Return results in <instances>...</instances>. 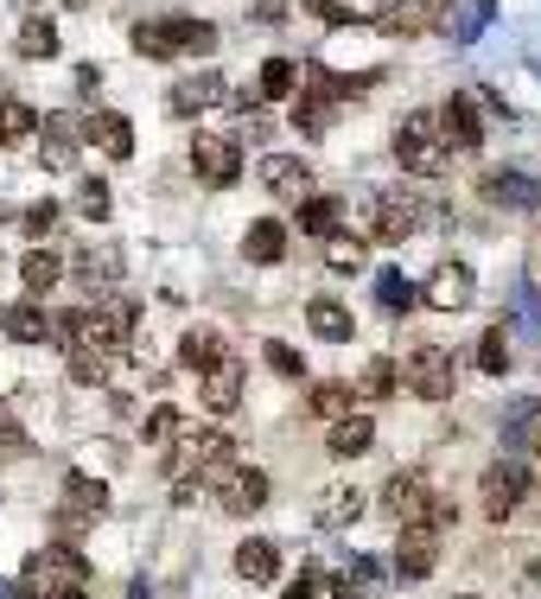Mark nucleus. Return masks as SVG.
Here are the masks:
<instances>
[{"label":"nucleus","mask_w":541,"mask_h":599,"mask_svg":"<svg viewBox=\"0 0 541 599\" xmlns=\"http://www.w3.org/2000/svg\"><path fill=\"white\" fill-rule=\"evenodd\" d=\"M369 447H376V421L369 414H338L331 434H325V453L331 459H363Z\"/></svg>","instance_id":"obj_18"},{"label":"nucleus","mask_w":541,"mask_h":599,"mask_svg":"<svg viewBox=\"0 0 541 599\" xmlns=\"http://www.w3.org/2000/svg\"><path fill=\"white\" fill-rule=\"evenodd\" d=\"M20 274H26V300H45L58 281H64V256H58V249H26Z\"/></svg>","instance_id":"obj_25"},{"label":"nucleus","mask_w":541,"mask_h":599,"mask_svg":"<svg viewBox=\"0 0 541 599\" xmlns=\"http://www.w3.org/2000/svg\"><path fill=\"white\" fill-rule=\"evenodd\" d=\"M38 141V109L26 96H0V148H33Z\"/></svg>","instance_id":"obj_22"},{"label":"nucleus","mask_w":541,"mask_h":599,"mask_svg":"<svg viewBox=\"0 0 541 599\" xmlns=\"http://www.w3.org/2000/svg\"><path fill=\"white\" fill-rule=\"evenodd\" d=\"M529 491H536L529 466H522V459H497V466H484V479H478V504H484L491 524H509Z\"/></svg>","instance_id":"obj_7"},{"label":"nucleus","mask_w":541,"mask_h":599,"mask_svg":"<svg viewBox=\"0 0 541 599\" xmlns=\"http://www.w3.org/2000/svg\"><path fill=\"white\" fill-rule=\"evenodd\" d=\"M51 224H58V204H51V198L26 211V230H33V236H45V230H51Z\"/></svg>","instance_id":"obj_44"},{"label":"nucleus","mask_w":541,"mask_h":599,"mask_svg":"<svg viewBox=\"0 0 541 599\" xmlns=\"http://www.w3.org/2000/svg\"><path fill=\"white\" fill-rule=\"evenodd\" d=\"M255 90H261L268 103H287L293 90H299V64H293V58H268L261 77H255Z\"/></svg>","instance_id":"obj_31"},{"label":"nucleus","mask_w":541,"mask_h":599,"mask_svg":"<svg viewBox=\"0 0 541 599\" xmlns=\"http://www.w3.org/2000/svg\"><path fill=\"white\" fill-rule=\"evenodd\" d=\"M478 371H484V376H504L509 371V332H504V326H491V332L478 338Z\"/></svg>","instance_id":"obj_36"},{"label":"nucleus","mask_w":541,"mask_h":599,"mask_svg":"<svg viewBox=\"0 0 541 599\" xmlns=\"http://www.w3.org/2000/svg\"><path fill=\"white\" fill-rule=\"evenodd\" d=\"M64 510H77V517L96 524V517L108 510V485L103 479H90V472H71V479H64Z\"/></svg>","instance_id":"obj_27"},{"label":"nucleus","mask_w":541,"mask_h":599,"mask_svg":"<svg viewBox=\"0 0 541 599\" xmlns=\"http://www.w3.org/2000/svg\"><path fill=\"white\" fill-rule=\"evenodd\" d=\"M396 371H401V389H414L421 402H452L459 371H452V351H446V344H414Z\"/></svg>","instance_id":"obj_6"},{"label":"nucleus","mask_w":541,"mask_h":599,"mask_svg":"<svg viewBox=\"0 0 541 599\" xmlns=\"http://www.w3.org/2000/svg\"><path fill=\"white\" fill-rule=\"evenodd\" d=\"M255 173H261V186L274 191V198H293V204H299V198L313 191V166H306L299 153H268V160H261Z\"/></svg>","instance_id":"obj_13"},{"label":"nucleus","mask_w":541,"mask_h":599,"mask_svg":"<svg viewBox=\"0 0 541 599\" xmlns=\"http://www.w3.org/2000/svg\"><path fill=\"white\" fill-rule=\"evenodd\" d=\"M236 574H243L249 587H274V580H281V549H274L268 536H249V542L236 549Z\"/></svg>","instance_id":"obj_20"},{"label":"nucleus","mask_w":541,"mask_h":599,"mask_svg":"<svg viewBox=\"0 0 541 599\" xmlns=\"http://www.w3.org/2000/svg\"><path fill=\"white\" fill-rule=\"evenodd\" d=\"M433 121H439V148L466 153V160L484 148V121H478V103H471V96H446Z\"/></svg>","instance_id":"obj_11"},{"label":"nucleus","mask_w":541,"mask_h":599,"mask_svg":"<svg viewBox=\"0 0 541 599\" xmlns=\"http://www.w3.org/2000/svg\"><path fill=\"white\" fill-rule=\"evenodd\" d=\"M243 256L261 262V268H274L281 256H287V224H281V218H255L249 236H243Z\"/></svg>","instance_id":"obj_23"},{"label":"nucleus","mask_w":541,"mask_h":599,"mask_svg":"<svg viewBox=\"0 0 541 599\" xmlns=\"http://www.w3.org/2000/svg\"><path fill=\"white\" fill-rule=\"evenodd\" d=\"M179 427H185V421H179V409H173V402H160V409H146L141 441H146V447H166V441H173Z\"/></svg>","instance_id":"obj_37"},{"label":"nucleus","mask_w":541,"mask_h":599,"mask_svg":"<svg viewBox=\"0 0 541 599\" xmlns=\"http://www.w3.org/2000/svg\"><path fill=\"white\" fill-rule=\"evenodd\" d=\"M376 294H383V313H414V306H421V287H414L408 274H383Z\"/></svg>","instance_id":"obj_38"},{"label":"nucleus","mask_w":541,"mask_h":599,"mask_svg":"<svg viewBox=\"0 0 541 599\" xmlns=\"http://www.w3.org/2000/svg\"><path fill=\"white\" fill-rule=\"evenodd\" d=\"M261 351H268V371H281V376H306V357H299L293 344H281V338H268Z\"/></svg>","instance_id":"obj_43"},{"label":"nucleus","mask_w":541,"mask_h":599,"mask_svg":"<svg viewBox=\"0 0 541 599\" xmlns=\"http://www.w3.org/2000/svg\"><path fill=\"white\" fill-rule=\"evenodd\" d=\"M306 594H313V574H299V580H287V594H281V599H306Z\"/></svg>","instance_id":"obj_45"},{"label":"nucleus","mask_w":541,"mask_h":599,"mask_svg":"<svg viewBox=\"0 0 541 599\" xmlns=\"http://www.w3.org/2000/svg\"><path fill=\"white\" fill-rule=\"evenodd\" d=\"M216 491V510H230V517H255V510H268V472L261 466H223L211 479Z\"/></svg>","instance_id":"obj_8"},{"label":"nucleus","mask_w":541,"mask_h":599,"mask_svg":"<svg viewBox=\"0 0 541 599\" xmlns=\"http://www.w3.org/2000/svg\"><path fill=\"white\" fill-rule=\"evenodd\" d=\"M13 45H20V58H58V26L51 20H26Z\"/></svg>","instance_id":"obj_34"},{"label":"nucleus","mask_w":541,"mask_h":599,"mask_svg":"<svg viewBox=\"0 0 541 599\" xmlns=\"http://www.w3.org/2000/svg\"><path fill=\"white\" fill-rule=\"evenodd\" d=\"M363 517V491L357 485H325L319 504H313V524L319 529H351Z\"/></svg>","instance_id":"obj_19"},{"label":"nucleus","mask_w":541,"mask_h":599,"mask_svg":"<svg viewBox=\"0 0 541 599\" xmlns=\"http://www.w3.org/2000/svg\"><path fill=\"white\" fill-rule=\"evenodd\" d=\"M198 396H204V409L211 414H236L243 409V396H249V364H243L236 351H223L211 371H198Z\"/></svg>","instance_id":"obj_9"},{"label":"nucleus","mask_w":541,"mask_h":599,"mask_svg":"<svg viewBox=\"0 0 541 599\" xmlns=\"http://www.w3.org/2000/svg\"><path fill=\"white\" fill-rule=\"evenodd\" d=\"M211 103H223V77H179L173 90H166V109L173 115H204Z\"/></svg>","instance_id":"obj_21"},{"label":"nucleus","mask_w":541,"mask_h":599,"mask_svg":"<svg viewBox=\"0 0 541 599\" xmlns=\"http://www.w3.org/2000/svg\"><path fill=\"white\" fill-rule=\"evenodd\" d=\"M0 332L13 338V344H45V332H51L45 300H13V306H0Z\"/></svg>","instance_id":"obj_17"},{"label":"nucleus","mask_w":541,"mask_h":599,"mask_svg":"<svg viewBox=\"0 0 541 599\" xmlns=\"http://www.w3.org/2000/svg\"><path fill=\"white\" fill-rule=\"evenodd\" d=\"M325 268H331V274H363V268H369V249H363L357 236L338 230V236H325Z\"/></svg>","instance_id":"obj_32"},{"label":"nucleus","mask_w":541,"mask_h":599,"mask_svg":"<svg viewBox=\"0 0 541 599\" xmlns=\"http://www.w3.org/2000/svg\"><path fill=\"white\" fill-rule=\"evenodd\" d=\"M299 230H306V236H338V230H344V204L306 191V198H299Z\"/></svg>","instance_id":"obj_28"},{"label":"nucleus","mask_w":541,"mask_h":599,"mask_svg":"<svg viewBox=\"0 0 541 599\" xmlns=\"http://www.w3.org/2000/svg\"><path fill=\"white\" fill-rule=\"evenodd\" d=\"M191 173H198V186H236L243 179V148L236 141H223V134H198L191 141Z\"/></svg>","instance_id":"obj_10"},{"label":"nucleus","mask_w":541,"mask_h":599,"mask_svg":"<svg viewBox=\"0 0 541 599\" xmlns=\"http://www.w3.org/2000/svg\"><path fill=\"white\" fill-rule=\"evenodd\" d=\"M396 166L401 173H414V179H433L439 166H446V148H439V121L427 109L401 115L396 121Z\"/></svg>","instance_id":"obj_4"},{"label":"nucleus","mask_w":541,"mask_h":599,"mask_svg":"<svg viewBox=\"0 0 541 599\" xmlns=\"http://www.w3.org/2000/svg\"><path fill=\"white\" fill-rule=\"evenodd\" d=\"M452 599H491V594H452Z\"/></svg>","instance_id":"obj_46"},{"label":"nucleus","mask_w":541,"mask_h":599,"mask_svg":"<svg viewBox=\"0 0 541 599\" xmlns=\"http://www.w3.org/2000/svg\"><path fill=\"white\" fill-rule=\"evenodd\" d=\"M71 268H77V281H83V287H96V281H115V274H121V262H115V256H96V249H83Z\"/></svg>","instance_id":"obj_39"},{"label":"nucleus","mask_w":541,"mask_h":599,"mask_svg":"<svg viewBox=\"0 0 541 599\" xmlns=\"http://www.w3.org/2000/svg\"><path fill=\"white\" fill-rule=\"evenodd\" d=\"M433 567H439V536H433V529H401L396 574L401 580H427Z\"/></svg>","instance_id":"obj_16"},{"label":"nucleus","mask_w":541,"mask_h":599,"mask_svg":"<svg viewBox=\"0 0 541 599\" xmlns=\"http://www.w3.org/2000/svg\"><path fill=\"white\" fill-rule=\"evenodd\" d=\"M351 402H357V396H351V383H319L306 409L319 414V421H338V414H351Z\"/></svg>","instance_id":"obj_35"},{"label":"nucleus","mask_w":541,"mask_h":599,"mask_svg":"<svg viewBox=\"0 0 541 599\" xmlns=\"http://www.w3.org/2000/svg\"><path fill=\"white\" fill-rule=\"evenodd\" d=\"M83 580H90V562L77 555V542H51V549H38L33 562L20 567V594H33V599H64Z\"/></svg>","instance_id":"obj_3"},{"label":"nucleus","mask_w":541,"mask_h":599,"mask_svg":"<svg viewBox=\"0 0 541 599\" xmlns=\"http://www.w3.org/2000/svg\"><path fill=\"white\" fill-rule=\"evenodd\" d=\"M331 109H338V103H331L325 90H313V96L293 103V128H299V134H325V128H331Z\"/></svg>","instance_id":"obj_33"},{"label":"nucleus","mask_w":541,"mask_h":599,"mask_svg":"<svg viewBox=\"0 0 541 599\" xmlns=\"http://www.w3.org/2000/svg\"><path fill=\"white\" fill-rule=\"evenodd\" d=\"M216 357H223V332H216V326H185V338H179L185 371H211Z\"/></svg>","instance_id":"obj_26"},{"label":"nucleus","mask_w":541,"mask_h":599,"mask_svg":"<svg viewBox=\"0 0 541 599\" xmlns=\"http://www.w3.org/2000/svg\"><path fill=\"white\" fill-rule=\"evenodd\" d=\"M414 230H421V204L408 191H369V198H357V224H351L357 243H408Z\"/></svg>","instance_id":"obj_2"},{"label":"nucleus","mask_w":541,"mask_h":599,"mask_svg":"<svg viewBox=\"0 0 541 599\" xmlns=\"http://www.w3.org/2000/svg\"><path fill=\"white\" fill-rule=\"evenodd\" d=\"M64 371H71V383H83V389H103L108 376H115V357H108V351H90V344H77V351H64Z\"/></svg>","instance_id":"obj_30"},{"label":"nucleus","mask_w":541,"mask_h":599,"mask_svg":"<svg viewBox=\"0 0 541 599\" xmlns=\"http://www.w3.org/2000/svg\"><path fill=\"white\" fill-rule=\"evenodd\" d=\"M108 198H115V191H108L103 179H83V186H77V211H83V218H96V224H103L108 211H115V204H108Z\"/></svg>","instance_id":"obj_40"},{"label":"nucleus","mask_w":541,"mask_h":599,"mask_svg":"<svg viewBox=\"0 0 541 599\" xmlns=\"http://www.w3.org/2000/svg\"><path fill=\"white\" fill-rule=\"evenodd\" d=\"M134 51L141 58H211L216 51V26L211 20H141L134 26Z\"/></svg>","instance_id":"obj_1"},{"label":"nucleus","mask_w":541,"mask_h":599,"mask_svg":"<svg viewBox=\"0 0 541 599\" xmlns=\"http://www.w3.org/2000/svg\"><path fill=\"white\" fill-rule=\"evenodd\" d=\"M433 510H439V491L427 485V472H396L383 485V517L396 529H433ZM439 536V529H433Z\"/></svg>","instance_id":"obj_5"},{"label":"nucleus","mask_w":541,"mask_h":599,"mask_svg":"<svg viewBox=\"0 0 541 599\" xmlns=\"http://www.w3.org/2000/svg\"><path fill=\"white\" fill-rule=\"evenodd\" d=\"M306 332L325 338V344H351V338H357V319H351L344 300L319 294V300H306Z\"/></svg>","instance_id":"obj_14"},{"label":"nucleus","mask_w":541,"mask_h":599,"mask_svg":"<svg viewBox=\"0 0 541 599\" xmlns=\"http://www.w3.org/2000/svg\"><path fill=\"white\" fill-rule=\"evenodd\" d=\"M90 141H96L108 160H128V153H134V121H128V115H115V109L90 115Z\"/></svg>","instance_id":"obj_24"},{"label":"nucleus","mask_w":541,"mask_h":599,"mask_svg":"<svg viewBox=\"0 0 541 599\" xmlns=\"http://www.w3.org/2000/svg\"><path fill=\"white\" fill-rule=\"evenodd\" d=\"M516 447L529 453V459H541V402L522 409V421H516Z\"/></svg>","instance_id":"obj_42"},{"label":"nucleus","mask_w":541,"mask_h":599,"mask_svg":"<svg viewBox=\"0 0 541 599\" xmlns=\"http://www.w3.org/2000/svg\"><path fill=\"white\" fill-rule=\"evenodd\" d=\"M421 300L439 306V313H466L471 300H478V274H471L466 262H439L427 281H421Z\"/></svg>","instance_id":"obj_12"},{"label":"nucleus","mask_w":541,"mask_h":599,"mask_svg":"<svg viewBox=\"0 0 541 599\" xmlns=\"http://www.w3.org/2000/svg\"><path fill=\"white\" fill-rule=\"evenodd\" d=\"M64 599H83V587H77V594H64Z\"/></svg>","instance_id":"obj_47"},{"label":"nucleus","mask_w":541,"mask_h":599,"mask_svg":"<svg viewBox=\"0 0 541 599\" xmlns=\"http://www.w3.org/2000/svg\"><path fill=\"white\" fill-rule=\"evenodd\" d=\"M396 389H401V371H396V357H369L351 396H357V402H389Z\"/></svg>","instance_id":"obj_29"},{"label":"nucleus","mask_w":541,"mask_h":599,"mask_svg":"<svg viewBox=\"0 0 541 599\" xmlns=\"http://www.w3.org/2000/svg\"><path fill=\"white\" fill-rule=\"evenodd\" d=\"M439 7H446V0H396V7H383V13H376V33L414 38V33H427L433 20H439Z\"/></svg>","instance_id":"obj_15"},{"label":"nucleus","mask_w":541,"mask_h":599,"mask_svg":"<svg viewBox=\"0 0 541 599\" xmlns=\"http://www.w3.org/2000/svg\"><path fill=\"white\" fill-rule=\"evenodd\" d=\"M306 599H363V587L351 574H313V594Z\"/></svg>","instance_id":"obj_41"}]
</instances>
